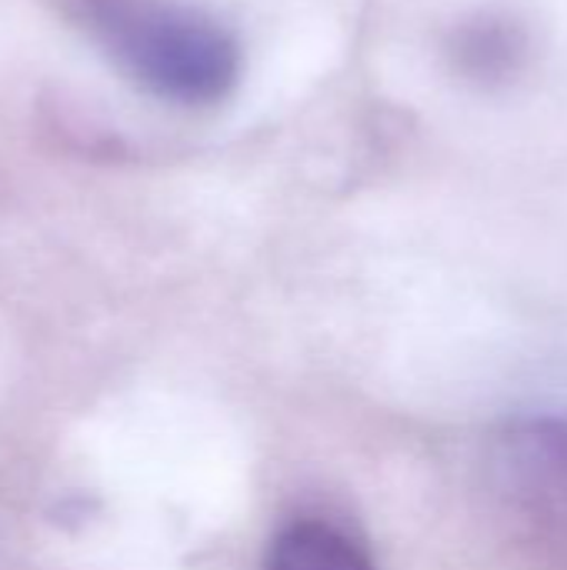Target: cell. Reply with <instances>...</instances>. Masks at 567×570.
I'll list each match as a JSON object with an SVG mask.
<instances>
[{
	"instance_id": "cell-3",
	"label": "cell",
	"mask_w": 567,
	"mask_h": 570,
	"mask_svg": "<svg viewBox=\"0 0 567 570\" xmlns=\"http://www.w3.org/2000/svg\"><path fill=\"white\" fill-rule=\"evenodd\" d=\"M267 570H374V564L344 531L324 521H297L274 538Z\"/></svg>"
},
{
	"instance_id": "cell-2",
	"label": "cell",
	"mask_w": 567,
	"mask_h": 570,
	"mask_svg": "<svg viewBox=\"0 0 567 570\" xmlns=\"http://www.w3.org/2000/svg\"><path fill=\"white\" fill-rule=\"evenodd\" d=\"M525 53H528L525 30L508 17L485 13L454 33V60L461 73L481 83H498L518 73Z\"/></svg>"
},
{
	"instance_id": "cell-1",
	"label": "cell",
	"mask_w": 567,
	"mask_h": 570,
	"mask_svg": "<svg viewBox=\"0 0 567 570\" xmlns=\"http://www.w3.org/2000/svg\"><path fill=\"white\" fill-rule=\"evenodd\" d=\"M107 53L160 100L221 104L241 77V47L211 13L177 0H87Z\"/></svg>"
}]
</instances>
